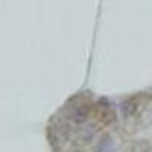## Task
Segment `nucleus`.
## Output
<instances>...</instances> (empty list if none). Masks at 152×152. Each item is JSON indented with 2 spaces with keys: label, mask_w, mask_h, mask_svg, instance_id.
I'll list each match as a JSON object with an SVG mask.
<instances>
[{
  "label": "nucleus",
  "mask_w": 152,
  "mask_h": 152,
  "mask_svg": "<svg viewBox=\"0 0 152 152\" xmlns=\"http://www.w3.org/2000/svg\"><path fill=\"white\" fill-rule=\"evenodd\" d=\"M46 135L50 152H152V87L116 97L75 93Z\"/></svg>",
  "instance_id": "1"
}]
</instances>
